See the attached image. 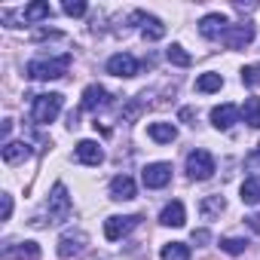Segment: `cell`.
I'll return each instance as SVG.
<instances>
[{"label": "cell", "mask_w": 260, "mask_h": 260, "mask_svg": "<svg viewBox=\"0 0 260 260\" xmlns=\"http://www.w3.org/2000/svg\"><path fill=\"white\" fill-rule=\"evenodd\" d=\"M71 211H74V202H71V196H68V187H64V184H55L52 193H49V199H46V217H34L31 223H34V226H52V223L68 220Z\"/></svg>", "instance_id": "cell-1"}, {"label": "cell", "mask_w": 260, "mask_h": 260, "mask_svg": "<svg viewBox=\"0 0 260 260\" xmlns=\"http://www.w3.org/2000/svg\"><path fill=\"white\" fill-rule=\"evenodd\" d=\"M71 68V55H58V58H34L28 61V77L31 80H58L64 77Z\"/></svg>", "instance_id": "cell-2"}, {"label": "cell", "mask_w": 260, "mask_h": 260, "mask_svg": "<svg viewBox=\"0 0 260 260\" xmlns=\"http://www.w3.org/2000/svg\"><path fill=\"white\" fill-rule=\"evenodd\" d=\"M61 104H64V98H61L58 92L34 95V104H31V116H34V122H40V125L52 122V119L61 113Z\"/></svg>", "instance_id": "cell-3"}, {"label": "cell", "mask_w": 260, "mask_h": 260, "mask_svg": "<svg viewBox=\"0 0 260 260\" xmlns=\"http://www.w3.org/2000/svg\"><path fill=\"white\" fill-rule=\"evenodd\" d=\"M214 172H217V166H214V156L208 150H193L187 156V175L193 181H208Z\"/></svg>", "instance_id": "cell-4"}, {"label": "cell", "mask_w": 260, "mask_h": 260, "mask_svg": "<svg viewBox=\"0 0 260 260\" xmlns=\"http://www.w3.org/2000/svg\"><path fill=\"white\" fill-rule=\"evenodd\" d=\"M138 223H141V214H125V217L113 214V217H107V220H104V236H107L110 242H116V239L128 236Z\"/></svg>", "instance_id": "cell-5"}, {"label": "cell", "mask_w": 260, "mask_h": 260, "mask_svg": "<svg viewBox=\"0 0 260 260\" xmlns=\"http://www.w3.org/2000/svg\"><path fill=\"white\" fill-rule=\"evenodd\" d=\"M223 46L226 49H245L251 40H254V25L251 22H239V25H230L226 31H223Z\"/></svg>", "instance_id": "cell-6"}, {"label": "cell", "mask_w": 260, "mask_h": 260, "mask_svg": "<svg viewBox=\"0 0 260 260\" xmlns=\"http://www.w3.org/2000/svg\"><path fill=\"white\" fill-rule=\"evenodd\" d=\"M86 242H89V236H86L83 230H68V233H61L55 251H58L61 260H71V257H77V254L86 248Z\"/></svg>", "instance_id": "cell-7"}, {"label": "cell", "mask_w": 260, "mask_h": 260, "mask_svg": "<svg viewBox=\"0 0 260 260\" xmlns=\"http://www.w3.org/2000/svg\"><path fill=\"white\" fill-rule=\"evenodd\" d=\"M141 181L147 190H162L169 181H172V166L169 162H150L144 172H141Z\"/></svg>", "instance_id": "cell-8"}, {"label": "cell", "mask_w": 260, "mask_h": 260, "mask_svg": "<svg viewBox=\"0 0 260 260\" xmlns=\"http://www.w3.org/2000/svg\"><path fill=\"white\" fill-rule=\"evenodd\" d=\"M138 71H141L138 58L128 55V52H116L107 58V74H113V77H135Z\"/></svg>", "instance_id": "cell-9"}, {"label": "cell", "mask_w": 260, "mask_h": 260, "mask_svg": "<svg viewBox=\"0 0 260 260\" xmlns=\"http://www.w3.org/2000/svg\"><path fill=\"white\" fill-rule=\"evenodd\" d=\"M226 28H230V22H226L223 13H208V16H202V22H199V34H202L205 40H220Z\"/></svg>", "instance_id": "cell-10"}, {"label": "cell", "mask_w": 260, "mask_h": 260, "mask_svg": "<svg viewBox=\"0 0 260 260\" xmlns=\"http://www.w3.org/2000/svg\"><path fill=\"white\" fill-rule=\"evenodd\" d=\"M239 116H242V110L236 104H217V107H211V125L220 128V132L233 128L239 122Z\"/></svg>", "instance_id": "cell-11"}, {"label": "cell", "mask_w": 260, "mask_h": 260, "mask_svg": "<svg viewBox=\"0 0 260 260\" xmlns=\"http://www.w3.org/2000/svg\"><path fill=\"white\" fill-rule=\"evenodd\" d=\"M74 156H77V162H83V166H101V162H104L101 144H98V141H89V138H83V141L74 147Z\"/></svg>", "instance_id": "cell-12"}, {"label": "cell", "mask_w": 260, "mask_h": 260, "mask_svg": "<svg viewBox=\"0 0 260 260\" xmlns=\"http://www.w3.org/2000/svg\"><path fill=\"white\" fill-rule=\"evenodd\" d=\"M107 104H110V92H107L104 86L92 83V86L83 89V110H101V107H107Z\"/></svg>", "instance_id": "cell-13"}, {"label": "cell", "mask_w": 260, "mask_h": 260, "mask_svg": "<svg viewBox=\"0 0 260 260\" xmlns=\"http://www.w3.org/2000/svg\"><path fill=\"white\" fill-rule=\"evenodd\" d=\"M110 199H116V202L135 199V181L128 178V175H116V178L110 181Z\"/></svg>", "instance_id": "cell-14"}, {"label": "cell", "mask_w": 260, "mask_h": 260, "mask_svg": "<svg viewBox=\"0 0 260 260\" xmlns=\"http://www.w3.org/2000/svg\"><path fill=\"white\" fill-rule=\"evenodd\" d=\"M159 223L162 226H184L187 223V211L181 202H169L162 211H159Z\"/></svg>", "instance_id": "cell-15"}, {"label": "cell", "mask_w": 260, "mask_h": 260, "mask_svg": "<svg viewBox=\"0 0 260 260\" xmlns=\"http://www.w3.org/2000/svg\"><path fill=\"white\" fill-rule=\"evenodd\" d=\"M7 260H37L40 257V248L34 242H22V245H7L4 251Z\"/></svg>", "instance_id": "cell-16"}, {"label": "cell", "mask_w": 260, "mask_h": 260, "mask_svg": "<svg viewBox=\"0 0 260 260\" xmlns=\"http://www.w3.org/2000/svg\"><path fill=\"white\" fill-rule=\"evenodd\" d=\"M141 37L150 40V43H153V40H162V37H166V25H162V19L144 13V19H141Z\"/></svg>", "instance_id": "cell-17"}, {"label": "cell", "mask_w": 260, "mask_h": 260, "mask_svg": "<svg viewBox=\"0 0 260 260\" xmlns=\"http://www.w3.org/2000/svg\"><path fill=\"white\" fill-rule=\"evenodd\" d=\"M147 135H150L156 144H172V141L178 138V128H175L172 122H150Z\"/></svg>", "instance_id": "cell-18"}, {"label": "cell", "mask_w": 260, "mask_h": 260, "mask_svg": "<svg viewBox=\"0 0 260 260\" xmlns=\"http://www.w3.org/2000/svg\"><path fill=\"white\" fill-rule=\"evenodd\" d=\"M28 153H31V147H28L25 141H7V144H4V162H7V166H16V162L28 159Z\"/></svg>", "instance_id": "cell-19"}, {"label": "cell", "mask_w": 260, "mask_h": 260, "mask_svg": "<svg viewBox=\"0 0 260 260\" xmlns=\"http://www.w3.org/2000/svg\"><path fill=\"white\" fill-rule=\"evenodd\" d=\"M223 211H226V199H223V196H205V199L199 202V214H202L205 220L220 217Z\"/></svg>", "instance_id": "cell-20"}, {"label": "cell", "mask_w": 260, "mask_h": 260, "mask_svg": "<svg viewBox=\"0 0 260 260\" xmlns=\"http://www.w3.org/2000/svg\"><path fill=\"white\" fill-rule=\"evenodd\" d=\"M49 16H52V7L43 4V0H34V4H28L22 10V19L25 22H40V19H49Z\"/></svg>", "instance_id": "cell-21"}, {"label": "cell", "mask_w": 260, "mask_h": 260, "mask_svg": "<svg viewBox=\"0 0 260 260\" xmlns=\"http://www.w3.org/2000/svg\"><path fill=\"white\" fill-rule=\"evenodd\" d=\"M239 110H242V119L251 128H260V98H245V104Z\"/></svg>", "instance_id": "cell-22"}, {"label": "cell", "mask_w": 260, "mask_h": 260, "mask_svg": "<svg viewBox=\"0 0 260 260\" xmlns=\"http://www.w3.org/2000/svg\"><path fill=\"white\" fill-rule=\"evenodd\" d=\"M239 196H242V202H245V205H257V202H260V175L248 178V181L242 184Z\"/></svg>", "instance_id": "cell-23"}, {"label": "cell", "mask_w": 260, "mask_h": 260, "mask_svg": "<svg viewBox=\"0 0 260 260\" xmlns=\"http://www.w3.org/2000/svg\"><path fill=\"white\" fill-rule=\"evenodd\" d=\"M159 257H162V260H190V245H184V242H169V245H162Z\"/></svg>", "instance_id": "cell-24"}, {"label": "cell", "mask_w": 260, "mask_h": 260, "mask_svg": "<svg viewBox=\"0 0 260 260\" xmlns=\"http://www.w3.org/2000/svg\"><path fill=\"white\" fill-rule=\"evenodd\" d=\"M220 86H223V77L220 74H202V77H196V92H220Z\"/></svg>", "instance_id": "cell-25"}, {"label": "cell", "mask_w": 260, "mask_h": 260, "mask_svg": "<svg viewBox=\"0 0 260 260\" xmlns=\"http://www.w3.org/2000/svg\"><path fill=\"white\" fill-rule=\"evenodd\" d=\"M166 58H169L172 64H178V68H190V61H193V58H190V52H187L181 43H172V46L166 49Z\"/></svg>", "instance_id": "cell-26"}, {"label": "cell", "mask_w": 260, "mask_h": 260, "mask_svg": "<svg viewBox=\"0 0 260 260\" xmlns=\"http://www.w3.org/2000/svg\"><path fill=\"white\" fill-rule=\"evenodd\" d=\"M220 248L236 257V254H242V251L248 248V242H245V239H220Z\"/></svg>", "instance_id": "cell-27"}, {"label": "cell", "mask_w": 260, "mask_h": 260, "mask_svg": "<svg viewBox=\"0 0 260 260\" xmlns=\"http://www.w3.org/2000/svg\"><path fill=\"white\" fill-rule=\"evenodd\" d=\"M242 83H245V86H260V64L242 68Z\"/></svg>", "instance_id": "cell-28"}, {"label": "cell", "mask_w": 260, "mask_h": 260, "mask_svg": "<svg viewBox=\"0 0 260 260\" xmlns=\"http://www.w3.org/2000/svg\"><path fill=\"white\" fill-rule=\"evenodd\" d=\"M61 10H64V16H71V19L86 16V4H83V0H68V4H64Z\"/></svg>", "instance_id": "cell-29"}, {"label": "cell", "mask_w": 260, "mask_h": 260, "mask_svg": "<svg viewBox=\"0 0 260 260\" xmlns=\"http://www.w3.org/2000/svg\"><path fill=\"white\" fill-rule=\"evenodd\" d=\"M0 202H4V208H0V220H10L13 217V196L4 193V196H0Z\"/></svg>", "instance_id": "cell-30"}, {"label": "cell", "mask_w": 260, "mask_h": 260, "mask_svg": "<svg viewBox=\"0 0 260 260\" xmlns=\"http://www.w3.org/2000/svg\"><path fill=\"white\" fill-rule=\"evenodd\" d=\"M31 37H34V40H46V37H61V31H52V28H40V31H34Z\"/></svg>", "instance_id": "cell-31"}, {"label": "cell", "mask_w": 260, "mask_h": 260, "mask_svg": "<svg viewBox=\"0 0 260 260\" xmlns=\"http://www.w3.org/2000/svg\"><path fill=\"white\" fill-rule=\"evenodd\" d=\"M211 242V233L208 230H193V245H205Z\"/></svg>", "instance_id": "cell-32"}, {"label": "cell", "mask_w": 260, "mask_h": 260, "mask_svg": "<svg viewBox=\"0 0 260 260\" xmlns=\"http://www.w3.org/2000/svg\"><path fill=\"white\" fill-rule=\"evenodd\" d=\"M248 166H260V144H257V150H251L248 153V159H245Z\"/></svg>", "instance_id": "cell-33"}, {"label": "cell", "mask_w": 260, "mask_h": 260, "mask_svg": "<svg viewBox=\"0 0 260 260\" xmlns=\"http://www.w3.org/2000/svg\"><path fill=\"white\" fill-rule=\"evenodd\" d=\"M193 116H196V110H193V107H184V110H181V119H184V122H190V125H193Z\"/></svg>", "instance_id": "cell-34"}, {"label": "cell", "mask_w": 260, "mask_h": 260, "mask_svg": "<svg viewBox=\"0 0 260 260\" xmlns=\"http://www.w3.org/2000/svg\"><path fill=\"white\" fill-rule=\"evenodd\" d=\"M251 226H254V230H260V214H257V217H251Z\"/></svg>", "instance_id": "cell-35"}]
</instances>
